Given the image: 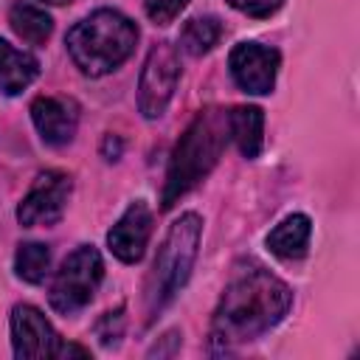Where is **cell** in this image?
<instances>
[{"instance_id":"obj_19","label":"cell","mask_w":360,"mask_h":360,"mask_svg":"<svg viewBox=\"0 0 360 360\" xmlns=\"http://www.w3.org/2000/svg\"><path fill=\"white\" fill-rule=\"evenodd\" d=\"M96 335L104 346H115L118 338L124 335V307H118L115 312L101 315V321L96 323Z\"/></svg>"},{"instance_id":"obj_9","label":"cell","mask_w":360,"mask_h":360,"mask_svg":"<svg viewBox=\"0 0 360 360\" xmlns=\"http://www.w3.org/2000/svg\"><path fill=\"white\" fill-rule=\"evenodd\" d=\"M11 343H14V354L22 360L56 357L62 346L51 321L31 304H20L11 309Z\"/></svg>"},{"instance_id":"obj_7","label":"cell","mask_w":360,"mask_h":360,"mask_svg":"<svg viewBox=\"0 0 360 360\" xmlns=\"http://www.w3.org/2000/svg\"><path fill=\"white\" fill-rule=\"evenodd\" d=\"M70 174L65 172H42L34 186L28 188V194L22 197L20 208H17V219L25 228H37V225H53L62 219L68 197H70Z\"/></svg>"},{"instance_id":"obj_1","label":"cell","mask_w":360,"mask_h":360,"mask_svg":"<svg viewBox=\"0 0 360 360\" xmlns=\"http://www.w3.org/2000/svg\"><path fill=\"white\" fill-rule=\"evenodd\" d=\"M292 292L273 273L256 267L228 284L214 312L211 343L219 352H231L236 343H248L270 332L290 309Z\"/></svg>"},{"instance_id":"obj_16","label":"cell","mask_w":360,"mask_h":360,"mask_svg":"<svg viewBox=\"0 0 360 360\" xmlns=\"http://www.w3.org/2000/svg\"><path fill=\"white\" fill-rule=\"evenodd\" d=\"M219 37H222V25H219L217 17H194V20H188L183 25L180 45H183L186 53L202 56V53H208L219 42Z\"/></svg>"},{"instance_id":"obj_8","label":"cell","mask_w":360,"mask_h":360,"mask_svg":"<svg viewBox=\"0 0 360 360\" xmlns=\"http://www.w3.org/2000/svg\"><path fill=\"white\" fill-rule=\"evenodd\" d=\"M278 62H281L278 51L270 45H259V42H239L228 56L233 82L245 93H253V96H264L273 90Z\"/></svg>"},{"instance_id":"obj_12","label":"cell","mask_w":360,"mask_h":360,"mask_svg":"<svg viewBox=\"0 0 360 360\" xmlns=\"http://www.w3.org/2000/svg\"><path fill=\"white\" fill-rule=\"evenodd\" d=\"M39 73V62L0 39V93L3 96H17L22 93Z\"/></svg>"},{"instance_id":"obj_10","label":"cell","mask_w":360,"mask_h":360,"mask_svg":"<svg viewBox=\"0 0 360 360\" xmlns=\"http://www.w3.org/2000/svg\"><path fill=\"white\" fill-rule=\"evenodd\" d=\"M31 118L37 132L51 146H65L73 141L79 127V104L65 96H39L31 104Z\"/></svg>"},{"instance_id":"obj_22","label":"cell","mask_w":360,"mask_h":360,"mask_svg":"<svg viewBox=\"0 0 360 360\" xmlns=\"http://www.w3.org/2000/svg\"><path fill=\"white\" fill-rule=\"evenodd\" d=\"M42 3H51V6H65V3H70V0H42Z\"/></svg>"},{"instance_id":"obj_18","label":"cell","mask_w":360,"mask_h":360,"mask_svg":"<svg viewBox=\"0 0 360 360\" xmlns=\"http://www.w3.org/2000/svg\"><path fill=\"white\" fill-rule=\"evenodd\" d=\"M186 6L188 0H143V8L155 25H169Z\"/></svg>"},{"instance_id":"obj_13","label":"cell","mask_w":360,"mask_h":360,"mask_svg":"<svg viewBox=\"0 0 360 360\" xmlns=\"http://www.w3.org/2000/svg\"><path fill=\"white\" fill-rule=\"evenodd\" d=\"M312 222L307 214H290L267 233V248L278 259H301L307 253Z\"/></svg>"},{"instance_id":"obj_17","label":"cell","mask_w":360,"mask_h":360,"mask_svg":"<svg viewBox=\"0 0 360 360\" xmlns=\"http://www.w3.org/2000/svg\"><path fill=\"white\" fill-rule=\"evenodd\" d=\"M14 270L28 284L45 281V276L51 270V250H48V245H42V242H22L17 248V256H14Z\"/></svg>"},{"instance_id":"obj_3","label":"cell","mask_w":360,"mask_h":360,"mask_svg":"<svg viewBox=\"0 0 360 360\" xmlns=\"http://www.w3.org/2000/svg\"><path fill=\"white\" fill-rule=\"evenodd\" d=\"M138 42V28L135 22L115 11V8H98L82 22H76L68 37V53L76 62V68L87 76H104L115 70Z\"/></svg>"},{"instance_id":"obj_20","label":"cell","mask_w":360,"mask_h":360,"mask_svg":"<svg viewBox=\"0 0 360 360\" xmlns=\"http://www.w3.org/2000/svg\"><path fill=\"white\" fill-rule=\"evenodd\" d=\"M236 11H242V14H248V17H253V20H264V17H270V14H276L281 6H284V0H228Z\"/></svg>"},{"instance_id":"obj_5","label":"cell","mask_w":360,"mask_h":360,"mask_svg":"<svg viewBox=\"0 0 360 360\" xmlns=\"http://www.w3.org/2000/svg\"><path fill=\"white\" fill-rule=\"evenodd\" d=\"M104 276V262L101 253L93 245H79L56 270L53 281H51V307L62 315H73L79 309H84L93 298V292L98 290Z\"/></svg>"},{"instance_id":"obj_2","label":"cell","mask_w":360,"mask_h":360,"mask_svg":"<svg viewBox=\"0 0 360 360\" xmlns=\"http://www.w3.org/2000/svg\"><path fill=\"white\" fill-rule=\"evenodd\" d=\"M228 138H231L228 112L208 107L194 115V121L186 127V132L174 143V152L166 169V183L160 194V205L166 211L217 166Z\"/></svg>"},{"instance_id":"obj_4","label":"cell","mask_w":360,"mask_h":360,"mask_svg":"<svg viewBox=\"0 0 360 360\" xmlns=\"http://www.w3.org/2000/svg\"><path fill=\"white\" fill-rule=\"evenodd\" d=\"M200 233H202V219L197 214H183L166 233L163 248L158 250V259L152 264L146 298H149V312L155 315L163 309L188 281L197 248H200Z\"/></svg>"},{"instance_id":"obj_14","label":"cell","mask_w":360,"mask_h":360,"mask_svg":"<svg viewBox=\"0 0 360 360\" xmlns=\"http://www.w3.org/2000/svg\"><path fill=\"white\" fill-rule=\"evenodd\" d=\"M228 129L245 158H256L264 143V112L259 107H233L228 112Z\"/></svg>"},{"instance_id":"obj_21","label":"cell","mask_w":360,"mask_h":360,"mask_svg":"<svg viewBox=\"0 0 360 360\" xmlns=\"http://www.w3.org/2000/svg\"><path fill=\"white\" fill-rule=\"evenodd\" d=\"M101 155H104L107 160H115V158L121 155V141H118L115 135H107L104 143H101Z\"/></svg>"},{"instance_id":"obj_6","label":"cell","mask_w":360,"mask_h":360,"mask_svg":"<svg viewBox=\"0 0 360 360\" xmlns=\"http://www.w3.org/2000/svg\"><path fill=\"white\" fill-rule=\"evenodd\" d=\"M180 79V62H177V51L169 42H158L141 70V82H138V110L143 112V118H160L174 96Z\"/></svg>"},{"instance_id":"obj_15","label":"cell","mask_w":360,"mask_h":360,"mask_svg":"<svg viewBox=\"0 0 360 360\" xmlns=\"http://www.w3.org/2000/svg\"><path fill=\"white\" fill-rule=\"evenodd\" d=\"M8 22H11L14 34L20 39H25L28 45H42L51 37V28H53L45 8L34 6V3H25V0H17L8 8Z\"/></svg>"},{"instance_id":"obj_11","label":"cell","mask_w":360,"mask_h":360,"mask_svg":"<svg viewBox=\"0 0 360 360\" xmlns=\"http://www.w3.org/2000/svg\"><path fill=\"white\" fill-rule=\"evenodd\" d=\"M149 236H152V211H149L146 202L138 200V202H132V205L121 214V219L110 228L107 245H110V250H112L121 262L132 264V262H138V259L143 256V250H146V245H149Z\"/></svg>"}]
</instances>
